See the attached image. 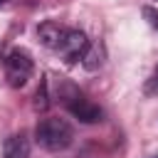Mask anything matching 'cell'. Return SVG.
<instances>
[{"label": "cell", "instance_id": "9", "mask_svg": "<svg viewBox=\"0 0 158 158\" xmlns=\"http://www.w3.org/2000/svg\"><path fill=\"white\" fill-rule=\"evenodd\" d=\"M7 2H10V0H0V5H7Z\"/></svg>", "mask_w": 158, "mask_h": 158}, {"label": "cell", "instance_id": "8", "mask_svg": "<svg viewBox=\"0 0 158 158\" xmlns=\"http://www.w3.org/2000/svg\"><path fill=\"white\" fill-rule=\"evenodd\" d=\"M148 89H151L153 94H158V69H156V74H153V79H151V84H148Z\"/></svg>", "mask_w": 158, "mask_h": 158}, {"label": "cell", "instance_id": "4", "mask_svg": "<svg viewBox=\"0 0 158 158\" xmlns=\"http://www.w3.org/2000/svg\"><path fill=\"white\" fill-rule=\"evenodd\" d=\"M67 109H69V114L74 116V118H79L81 123H96V121H101V116H104V111L94 104V101H89V99H84V96H72V99H67Z\"/></svg>", "mask_w": 158, "mask_h": 158}, {"label": "cell", "instance_id": "6", "mask_svg": "<svg viewBox=\"0 0 158 158\" xmlns=\"http://www.w3.org/2000/svg\"><path fill=\"white\" fill-rule=\"evenodd\" d=\"M64 32H67V27H62V25H57V22H44V25H40V30H37L42 44L49 47V49H59Z\"/></svg>", "mask_w": 158, "mask_h": 158}, {"label": "cell", "instance_id": "2", "mask_svg": "<svg viewBox=\"0 0 158 158\" xmlns=\"http://www.w3.org/2000/svg\"><path fill=\"white\" fill-rule=\"evenodd\" d=\"M32 69H35L32 57H30L25 49H12V52H7V57H5V77H7V84H10V86H15V89L25 86L27 79L32 77Z\"/></svg>", "mask_w": 158, "mask_h": 158}, {"label": "cell", "instance_id": "1", "mask_svg": "<svg viewBox=\"0 0 158 158\" xmlns=\"http://www.w3.org/2000/svg\"><path fill=\"white\" fill-rule=\"evenodd\" d=\"M35 138L42 148L47 151H64L72 146V138H74V131L69 126L67 118H59V116H47L37 123L35 128Z\"/></svg>", "mask_w": 158, "mask_h": 158}, {"label": "cell", "instance_id": "7", "mask_svg": "<svg viewBox=\"0 0 158 158\" xmlns=\"http://www.w3.org/2000/svg\"><path fill=\"white\" fill-rule=\"evenodd\" d=\"M143 17H148V22H151L153 27H158V12H156L153 7H143Z\"/></svg>", "mask_w": 158, "mask_h": 158}, {"label": "cell", "instance_id": "3", "mask_svg": "<svg viewBox=\"0 0 158 158\" xmlns=\"http://www.w3.org/2000/svg\"><path fill=\"white\" fill-rule=\"evenodd\" d=\"M86 49H89V40H86V35L79 32V30H69V27H67V32H64L62 44H59L57 52H59L69 64H74V62H79L81 57H86Z\"/></svg>", "mask_w": 158, "mask_h": 158}, {"label": "cell", "instance_id": "5", "mask_svg": "<svg viewBox=\"0 0 158 158\" xmlns=\"http://www.w3.org/2000/svg\"><path fill=\"white\" fill-rule=\"evenodd\" d=\"M2 158H30V141L25 133H15L2 146Z\"/></svg>", "mask_w": 158, "mask_h": 158}, {"label": "cell", "instance_id": "10", "mask_svg": "<svg viewBox=\"0 0 158 158\" xmlns=\"http://www.w3.org/2000/svg\"><path fill=\"white\" fill-rule=\"evenodd\" d=\"M156 158H158V156H156Z\"/></svg>", "mask_w": 158, "mask_h": 158}]
</instances>
